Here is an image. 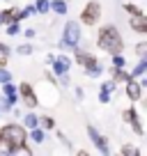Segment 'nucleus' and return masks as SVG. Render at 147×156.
<instances>
[{"label":"nucleus","instance_id":"f03ea898","mask_svg":"<svg viewBox=\"0 0 147 156\" xmlns=\"http://www.w3.org/2000/svg\"><path fill=\"white\" fill-rule=\"evenodd\" d=\"M99 46L103 51H110V53H120L122 51V39H120V32L113 25H106L99 32Z\"/></svg>","mask_w":147,"mask_h":156},{"label":"nucleus","instance_id":"ddd939ff","mask_svg":"<svg viewBox=\"0 0 147 156\" xmlns=\"http://www.w3.org/2000/svg\"><path fill=\"white\" fill-rule=\"evenodd\" d=\"M34 9L41 12V14H44V12H48V0H37V7H34Z\"/></svg>","mask_w":147,"mask_h":156},{"label":"nucleus","instance_id":"5701e85b","mask_svg":"<svg viewBox=\"0 0 147 156\" xmlns=\"http://www.w3.org/2000/svg\"><path fill=\"white\" fill-rule=\"evenodd\" d=\"M7 32H9V34H16V32H21V30H19V25H16V23H9Z\"/></svg>","mask_w":147,"mask_h":156},{"label":"nucleus","instance_id":"aec40b11","mask_svg":"<svg viewBox=\"0 0 147 156\" xmlns=\"http://www.w3.org/2000/svg\"><path fill=\"white\" fill-rule=\"evenodd\" d=\"M108 99H110V92L101 90V94H99V101H101V103H108Z\"/></svg>","mask_w":147,"mask_h":156},{"label":"nucleus","instance_id":"f3484780","mask_svg":"<svg viewBox=\"0 0 147 156\" xmlns=\"http://www.w3.org/2000/svg\"><path fill=\"white\" fill-rule=\"evenodd\" d=\"M25 126L34 129V126H37V117H34V115H28V117H25Z\"/></svg>","mask_w":147,"mask_h":156},{"label":"nucleus","instance_id":"20e7f679","mask_svg":"<svg viewBox=\"0 0 147 156\" xmlns=\"http://www.w3.org/2000/svg\"><path fill=\"white\" fill-rule=\"evenodd\" d=\"M81 39V30L76 23H67V28H64V44L67 46H76Z\"/></svg>","mask_w":147,"mask_h":156},{"label":"nucleus","instance_id":"1a4fd4ad","mask_svg":"<svg viewBox=\"0 0 147 156\" xmlns=\"http://www.w3.org/2000/svg\"><path fill=\"white\" fill-rule=\"evenodd\" d=\"M124 119L131 122V126H133V131H136V133H142V126H140V122H138L136 110H127V112H124Z\"/></svg>","mask_w":147,"mask_h":156},{"label":"nucleus","instance_id":"6e6552de","mask_svg":"<svg viewBox=\"0 0 147 156\" xmlns=\"http://www.w3.org/2000/svg\"><path fill=\"white\" fill-rule=\"evenodd\" d=\"M140 87H142V85L133 83L131 78H129V80H127V94H129V97L133 99V101H138V99H140Z\"/></svg>","mask_w":147,"mask_h":156},{"label":"nucleus","instance_id":"4be33fe9","mask_svg":"<svg viewBox=\"0 0 147 156\" xmlns=\"http://www.w3.org/2000/svg\"><path fill=\"white\" fill-rule=\"evenodd\" d=\"M124 9H127V12H131V14H140V9H138L136 5H129V2L124 5Z\"/></svg>","mask_w":147,"mask_h":156},{"label":"nucleus","instance_id":"393cba45","mask_svg":"<svg viewBox=\"0 0 147 156\" xmlns=\"http://www.w3.org/2000/svg\"><path fill=\"white\" fill-rule=\"evenodd\" d=\"M122 154H138V151L133 149V147H124V149H122Z\"/></svg>","mask_w":147,"mask_h":156},{"label":"nucleus","instance_id":"2eb2a0df","mask_svg":"<svg viewBox=\"0 0 147 156\" xmlns=\"http://www.w3.org/2000/svg\"><path fill=\"white\" fill-rule=\"evenodd\" d=\"M39 124H41V126H44V129H53V126H55L51 117H41V119H39Z\"/></svg>","mask_w":147,"mask_h":156},{"label":"nucleus","instance_id":"4468645a","mask_svg":"<svg viewBox=\"0 0 147 156\" xmlns=\"http://www.w3.org/2000/svg\"><path fill=\"white\" fill-rule=\"evenodd\" d=\"M145 69H147V62H145V60H142V62L138 64L136 69H133V76H142V73H145Z\"/></svg>","mask_w":147,"mask_h":156},{"label":"nucleus","instance_id":"423d86ee","mask_svg":"<svg viewBox=\"0 0 147 156\" xmlns=\"http://www.w3.org/2000/svg\"><path fill=\"white\" fill-rule=\"evenodd\" d=\"M21 97H23L25 106H30V108H34V106H37V97H34L32 87H30L28 83H23V85H21Z\"/></svg>","mask_w":147,"mask_h":156},{"label":"nucleus","instance_id":"39448f33","mask_svg":"<svg viewBox=\"0 0 147 156\" xmlns=\"http://www.w3.org/2000/svg\"><path fill=\"white\" fill-rule=\"evenodd\" d=\"M88 133H90V138H92V142H94V145H97V147H99V149H101V151H103V154H108V151H110V149H108V140H106V138H103V136H101V133H99V131H97V129H92V126H88Z\"/></svg>","mask_w":147,"mask_h":156},{"label":"nucleus","instance_id":"7ed1b4c3","mask_svg":"<svg viewBox=\"0 0 147 156\" xmlns=\"http://www.w3.org/2000/svg\"><path fill=\"white\" fill-rule=\"evenodd\" d=\"M99 12H101L99 2H90V5L85 7V12H83V23H88V25L97 23V21H99V16H101Z\"/></svg>","mask_w":147,"mask_h":156},{"label":"nucleus","instance_id":"a211bd4d","mask_svg":"<svg viewBox=\"0 0 147 156\" xmlns=\"http://www.w3.org/2000/svg\"><path fill=\"white\" fill-rule=\"evenodd\" d=\"M9 21H12L9 12H2V14H0V25H5V23H9Z\"/></svg>","mask_w":147,"mask_h":156},{"label":"nucleus","instance_id":"f8f14e48","mask_svg":"<svg viewBox=\"0 0 147 156\" xmlns=\"http://www.w3.org/2000/svg\"><path fill=\"white\" fill-rule=\"evenodd\" d=\"M48 7H53V12H55V14H64V12H67V5H64L62 0H55L53 5H48Z\"/></svg>","mask_w":147,"mask_h":156},{"label":"nucleus","instance_id":"9b49d317","mask_svg":"<svg viewBox=\"0 0 147 156\" xmlns=\"http://www.w3.org/2000/svg\"><path fill=\"white\" fill-rule=\"evenodd\" d=\"M76 60H78L81 64H85V67H88V69L97 64V60H94V58H90V55H85V53H78V55H76Z\"/></svg>","mask_w":147,"mask_h":156},{"label":"nucleus","instance_id":"f257e3e1","mask_svg":"<svg viewBox=\"0 0 147 156\" xmlns=\"http://www.w3.org/2000/svg\"><path fill=\"white\" fill-rule=\"evenodd\" d=\"M25 142V131L16 124H7L0 129V156L12 154V149Z\"/></svg>","mask_w":147,"mask_h":156},{"label":"nucleus","instance_id":"b1692460","mask_svg":"<svg viewBox=\"0 0 147 156\" xmlns=\"http://www.w3.org/2000/svg\"><path fill=\"white\" fill-rule=\"evenodd\" d=\"M19 53H21V55H28V53H32V48L25 44V46H21V48H19Z\"/></svg>","mask_w":147,"mask_h":156},{"label":"nucleus","instance_id":"412c9836","mask_svg":"<svg viewBox=\"0 0 147 156\" xmlns=\"http://www.w3.org/2000/svg\"><path fill=\"white\" fill-rule=\"evenodd\" d=\"M9 71H5V69H0V83H7V80H9Z\"/></svg>","mask_w":147,"mask_h":156},{"label":"nucleus","instance_id":"6ab92c4d","mask_svg":"<svg viewBox=\"0 0 147 156\" xmlns=\"http://www.w3.org/2000/svg\"><path fill=\"white\" fill-rule=\"evenodd\" d=\"M113 64H115V67H124V58H122V55H117V53H115V58H113Z\"/></svg>","mask_w":147,"mask_h":156},{"label":"nucleus","instance_id":"a878e982","mask_svg":"<svg viewBox=\"0 0 147 156\" xmlns=\"http://www.w3.org/2000/svg\"><path fill=\"white\" fill-rule=\"evenodd\" d=\"M145 51H147V46H145V44L138 46V53H140V55H145Z\"/></svg>","mask_w":147,"mask_h":156},{"label":"nucleus","instance_id":"0eeeda50","mask_svg":"<svg viewBox=\"0 0 147 156\" xmlns=\"http://www.w3.org/2000/svg\"><path fill=\"white\" fill-rule=\"evenodd\" d=\"M129 23H131V28L136 30V32H147V19H145V14H133Z\"/></svg>","mask_w":147,"mask_h":156},{"label":"nucleus","instance_id":"dca6fc26","mask_svg":"<svg viewBox=\"0 0 147 156\" xmlns=\"http://www.w3.org/2000/svg\"><path fill=\"white\" fill-rule=\"evenodd\" d=\"M32 140H34V142H41V140H44V131H39V129L34 126V131H32Z\"/></svg>","mask_w":147,"mask_h":156},{"label":"nucleus","instance_id":"9d476101","mask_svg":"<svg viewBox=\"0 0 147 156\" xmlns=\"http://www.w3.org/2000/svg\"><path fill=\"white\" fill-rule=\"evenodd\" d=\"M51 62H53L55 73H60V76H64V73H67V69H69V60H67V58H58V60H51Z\"/></svg>","mask_w":147,"mask_h":156}]
</instances>
